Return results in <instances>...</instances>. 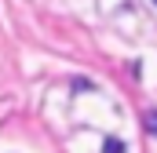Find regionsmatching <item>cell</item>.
<instances>
[{
  "label": "cell",
  "mask_w": 157,
  "mask_h": 153,
  "mask_svg": "<svg viewBox=\"0 0 157 153\" xmlns=\"http://www.w3.org/2000/svg\"><path fill=\"white\" fill-rule=\"evenodd\" d=\"M102 153H124V142L121 139H106L102 142Z\"/></svg>",
  "instance_id": "obj_1"
},
{
  "label": "cell",
  "mask_w": 157,
  "mask_h": 153,
  "mask_svg": "<svg viewBox=\"0 0 157 153\" xmlns=\"http://www.w3.org/2000/svg\"><path fill=\"white\" fill-rule=\"evenodd\" d=\"M143 124L150 128V135H157V110H150V113L143 117Z\"/></svg>",
  "instance_id": "obj_2"
},
{
  "label": "cell",
  "mask_w": 157,
  "mask_h": 153,
  "mask_svg": "<svg viewBox=\"0 0 157 153\" xmlns=\"http://www.w3.org/2000/svg\"><path fill=\"white\" fill-rule=\"evenodd\" d=\"M154 4H157V0H154Z\"/></svg>",
  "instance_id": "obj_3"
}]
</instances>
